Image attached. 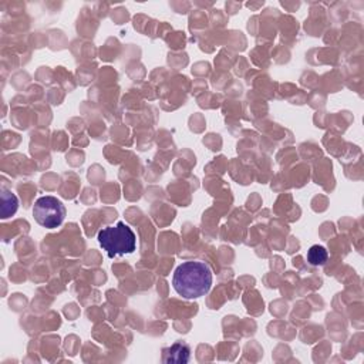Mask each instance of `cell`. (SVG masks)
Returning <instances> with one entry per match:
<instances>
[{"mask_svg":"<svg viewBox=\"0 0 364 364\" xmlns=\"http://www.w3.org/2000/svg\"><path fill=\"white\" fill-rule=\"evenodd\" d=\"M172 286L183 299L202 297L212 287V270L205 262H183L173 272Z\"/></svg>","mask_w":364,"mask_h":364,"instance_id":"6da1fadb","label":"cell"},{"mask_svg":"<svg viewBox=\"0 0 364 364\" xmlns=\"http://www.w3.org/2000/svg\"><path fill=\"white\" fill-rule=\"evenodd\" d=\"M98 243L107 252L108 257L121 255H129L136 247V237L134 230L124 222H118L114 226L102 228L98 232Z\"/></svg>","mask_w":364,"mask_h":364,"instance_id":"7a4b0ae2","label":"cell"},{"mask_svg":"<svg viewBox=\"0 0 364 364\" xmlns=\"http://www.w3.org/2000/svg\"><path fill=\"white\" fill-rule=\"evenodd\" d=\"M33 216L40 226L55 229L65 218V206L55 196H41L34 202Z\"/></svg>","mask_w":364,"mask_h":364,"instance_id":"3957f363","label":"cell"},{"mask_svg":"<svg viewBox=\"0 0 364 364\" xmlns=\"http://www.w3.org/2000/svg\"><path fill=\"white\" fill-rule=\"evenodd\" d=\"M189 357H191V350L182 341H176L171 347L164 348L162 351L164 363H188Z\"/></svg>","mask_w":364,"mask_h":364,"instance_id":"277c9868","label":"cell"},{"mask_svg":"<svg viewBox=\"0 0 364 364\" xmlns=\"http://www.w3.org/2000/svg\"><path fill=\"white\" fill-rule=\"evenodd\" d=\"M0 200H1V218L3 219L10 218L11 215L16 213V210L18 208V199L11 191L1 189Z\"/></svg>","mask_w":364,"mask_h":364,"instance_id":"5b68a950","label":"cell"},{"mask_svg":"<svg viewBox=\"0 0 364 364\" xmlns=\"http://www.w3.org/2000/svg\"><path fill=\"white\" fill-rule=\"evenodd\" d=\"M327 257H328V253L327 250L323 247V246H318V245H314L309 249L307 252V260L310 264L313 266H320V264H324L327 262Z\"/></svg>","mask_w":364,"mask_h":364,"instance_id":"8992f818","label":"cell"}]
</instances>
